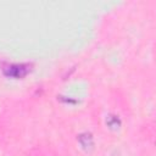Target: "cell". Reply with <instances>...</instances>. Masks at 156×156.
Returning a JSON list of instances; mask_svg holds the SVG:
<instances>
[{
  "mask_svg": "<svg viewBox=\"0 0 156 156\" xmlns=\"http://www.w3.org/2000/svg\"><path fill=\"white\" fill-rule=\"evenodd\" d=\"M30 71L29 63H9L2 67V73L11 78H23Z\"/></svg>",
  "mask_w": 156,
  "mask_h": 156,
  "instance_id": "obj_1",
  "label": "cell"
}]
</instances>
